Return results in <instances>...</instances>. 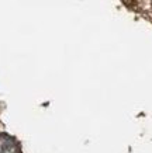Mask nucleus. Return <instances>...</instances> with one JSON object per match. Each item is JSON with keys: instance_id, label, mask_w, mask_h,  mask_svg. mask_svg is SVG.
I'll use <instances>...</instances> for the list:
<instances>
[{"instance_id": "1", "label": "nucleus", "mask_w": 152, "mask_h": 153, "mask_svg": "<svg viewBox=\"0 0 152 153\" xmlns=\"http://www.w3.org/2000/svg\"><path fill=\"white\" fill-rule=\"evenodd\" d=\"M0 153H21V149L13 136L0 134Z\"/></svg>"}]
</instances>
